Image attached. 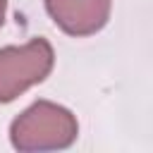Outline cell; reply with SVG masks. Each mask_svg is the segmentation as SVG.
I'll list each match as a JSON object with an SVG mask.
<instances>
[{"label": "cell", "mask_w": 153, "mask_h": 153, "mask_svg": "<svg viewBox=\"0 0 153 153\" xmlns=\"http://www.w3.org/2000/svg\"><path fill=\"white\" fill-rule=\"evenodd\" d=\"M79 136L76 115L53 100H36L10 124V143L22 153L65 151Z\"/></svg>", "instance_id": "obj_1"}, {"label": "cell", "mask_w": 153, "mask_h": 153, "mask_svg": "<svg viewBox=\"0 0 153 153\" xmlns=\"http://www.w3.org/2000/svg\"><path fill=\"white\" fill-rule=\"evenodd\" d=\"M55 67V50L45 38L0 48V103H12L31 86L45 81Z\"/></svg>", "instance_id": "obj_2"}, {"label": "cell", "mask_w": 153, "mask_h": 153, "mask_svg": "<svg viewBox=\"0 0 153 153\" xmlns=\"http://www.w3.org/2000/svg\"><path fill=\"white\" fill-rule=\"evenodd\" d=\"M50 19L74 38L98 33L112 14V0H43Z\"/></svg>", "instance_id": "obj_3"}, {"label": "cell", "mask_w": 153, "mask_h": 153, "mask_svg": "<svg viewBox=\"0 0 153 153\" xmlns=\"http://www.w3.org/2000/svg\"><path fill=\"white\" fill-rule=\"evenodd\" d=\"M5 14H7V0H0V26L5 22Z\"/></svg>", "instance_id": "obj_4"}]
</instances>
